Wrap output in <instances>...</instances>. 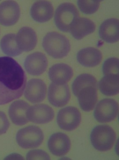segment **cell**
<instances>
[{
  "label": "cell",
  "mask_w": 119,
  "mask_h": 160,
  "mask_svg": "<svg viewBox=\"0 0 119 160\" xmlns=\"http://www.w3.org/2000/svg\"><path fill=\"white\" fill-rule=\"evenodd\" d=\"M26 83V74L19 63L9 57H0V105L21 97Z\"/></svg>",
  "instance_id": "obj_1"
},
{
  "label": "cell",
  "mask_w": 119,
  "mask_h": 160,
  "mask_svg": "<svg viewBox=\"0 0 119 160\" xmlns=\"http://www.w3.org/2000/svg\"><path fill=\"white\" fill-rule=\"evenodd\" d=\"M42 46L47 54L55 59L65 57L71 48L69 39L56 32L47 33L43 40Z\"/></svg>",
  "instance_id": "obj_2"
},
{
  "label": "cell",
  "mask_w": 119,
  "mask_h": 160,
  "mask_svg": "<svg viewBox=\"0 0 119 160\" xmlns=\"http://www.w3.org/2000/svg\"><path fill=\"white\" fill-rule=\"evenodd\" d=\"M92 146L97 150L107 151L112 148L116 140V134L112 128L99 125L92 130L90 135Z\"/></svg>",
  "instance_id": "obj_3"
},
{
  "label": "cell",
  "mask_w": 119,
  "mask_h": 160,
  "mask_svg": "<svg viewBox=\"0 0 119 160\" xmlns=\"http://www.w3.org/2000/svg\"><path fill=\"white\" fill-rule=\"evenodd\" d=\"M79 17L77 8L72 3H65L59 6L55 11L54 21L60 31L69 32L73 23Z\"/></svg>",
  "instance_id": "obj_4"
},
{
  "label": "cell",
  "mask_w": 119,
  "mask_h": 160,
  "mask_svg": "<svg viewBox=\"0 0 119 160\" xmlns=\"http://www.w3.org/2000/svg\"><path fill=\"white\" fill-rule=\"evenodd\" d=\"M44 135L42 130L37 126H28L19 130L16 134L17 143L23 149L37 148L42 144Z\"/></svg>",
  "instance_id": "obj_5"
},
{
  "label": "cell",
  "mask_w": 119,
  "mask_h": 160,
  "mask_svg": "<svg viewBox=\"0 0 119 160\" xmlns=\"http://www.w3.org/2000/svg\"><path fill=\"white\" fill-rule=\"evenodd\" d=\"M118 111V104L115 100L105 98L97 104L94 115L98 122H110L117 118Z\"/></svg>",
  "instance_id": "obj_6"
},
{
  "label": "cell",
  "mask_w": 119,
  "mask_h": 160,
  "mask_svg": "<svg viewBox=\"0 0 119 160\" xmlns=\"http://www.w3.org/2000/svg\"><path fill=\"white\" fill-rule=\"evenodd\" d=\"M81 119V116L79 110L74 107L69 106L60 110L57 118V122L61 129L71 131L79 126Z\"/></svg>",
  "instance_id": "obj_7"
},
{
  "label": "cell",
  "mask_w": 119,
  "mask_h": 160,
  "mask_svg": "<svg viewBox=\"0 0 119 160\" xmlns=\"http://www.w3.org/2000/svg\"><path fill=\"white\" fill-rule=\"evenodd\" d=\"M70 90L67 83H52L48 89V98L50 104L55 107L65 106L70 100Z\"/></svg>",
  "instance_id": "obj_8"
},
{
  "label": "cell",
  "mask_w": 119,
  "mask_h": 160,
  "mask_svg": "<svg viewBox=\"0 0 119 160\" xmlns=\"http://www.w3.org/2000/svg\"><path fill=\"white\" fill-rule=\"evenodd\" d=\"M54 115L53 109L45 104H38L30 107L26 111V117L29 121L39 124L52 121Z\"/></svg>",
  "instance_id": "obj_9"
},
{
  "label": "cell",
  "mask_w": 119,
  "mask_h": 160,
  "mask_svg": "<svg viewBox=\"0 0 119 160\" xmlns=\"http://www.w3.org/2000/svg\"><path fill=\"white\" fill-rule=\"evenodd\" d=\"M20 8L18 3L7 1L0 4V24L4 26L14 25L20 16Z\"/></svg>",
  "instance_id": "obj_10"
},
{
  "label": "cell",
  "mask_w": 119,
  "mask_h": 160,
  "mask_svg": "<svg viewBox=\"0 0 119 160\" xmlns=\"http://www.w3.org/2000/svg\"><path fill=\"white\" fill-rule=\"evenodd\" d=\"M48 66L46 56L40 52H35L27 56L24 61V67L30 75L38 76L43 73Z\"/></svg>",
  "instance_id": "obj_11"
},
{
  "label": "cell",
  "mask_w": 119,
  "mask_h": 160,
  "mask_svg": "<svg viewBox=\"0 0 119 160\" xmlns=\"http://www.w3.org/2000/svg\"><path fill=\"white\" fill-rule=\"evenodd\" d=\"M48 149L55 156H63L66 155L71 148V141L64 133H55L51 136L48 142Z\"/></svg>",
  "instance_id": "obj_12"
},
{
  "label": "cell",
  "mask_w": 119,
  "mask_h": 160,
  "mask_svg": "<svg viewBox=\"0 0 119 160\" xmlns=\"http://www.w3.org/2000/svg\"><path fill=\"white\" fill-rule=\"evenodd\" d=\"M47 86L43 81L39 79H32L27 83L25 97L32 103L42 102L46 97Z\"/></svg>",
  "instance_id": "obj_13"
},
{
  "label": "cell",
  "mask_w": 119,
  "mask_h": 160,
  "mask_svg": "<svg viewBox=\"0 0 119 160\" xmlns=\"http://www.w3.org/2000/svg\"><path fill=\"white\" fill-rule=\"evenodd\" d=\"M54 9L52 3L48 1H37L33 3L30 9V15L35 21L46 22L53 17Z\"/></svg>",
  "instance_id": "obj_14"
},
{
  "label": "cell",
  "mask_w": 119,
  "mask_h": 160,
  "mask_svg": "<svg viewBox=\"0 0 119 160\" xmlns=\"http://www.w3.org/2000/svg\"><path fill=\"white\" fill-rule=\"evenodd\" d=\"M16 39L18 48L22 52L32 50L37 43L35 31L27 27H24L20 29L16 35Z\"/></svg>",
  "instance_id": "obj_15"
},
{
  "label": "cell",
  "mask_w": 119,
  "mask_h": 160,
  "mask_svg": "<svg viewBox=\"0 0 119 160\" xmlns=\"http://www.w3.org/2000/svg\"><path fill=\"white\" fill-rule=\"evenodd\" d=\"M119 20L115 18H108L101 24L99 28V34L100 38L109 43L118 41Z\"/></svg>",
  "instance_id": "obj_16"
},
{
  "label": "cell",
  "mask_w": 119,
  "mask_h": 160,
  "mask_svg": "<svg viewBox=\"0 0 119 160\" xmlns=\"http://www.w3.org/2000/svg\"><path fill=\"white\" fill-rule=\"evenodd\" d=\"M95 24L91 20L78 17L71 25L70 31L72 37L77 40H80L84 37L94 32Z\"/></svg>",
  "instance_id": "obj_17"
},
{
  "label": "cell",
  "mask_w": 119,
  "mask_h": 160,
  "mask_svg": "<svg viewBox=\"0 0 119 160\" xmlns=\"http://www.w3.org/2000/svg\"><path fill=\"white\" fill-rule=\"evenodd\" d=\"M77 61L81 65L86 67H92L98 65L103 58L100 51L93 47L83 48L77 53Z\"/></svg>",
  "instance_id": "obj_18"
},
{
  "label": "cell",
  "mask_w": 119,
  "mask_h": 160,
  "mask_svg": "<svg viewBox=\"0 0 119 160\" xmlns=\"http://www.w3.org/2000/svg\"><path fill=\"white\" fill-rule=\"evenodd\" d=\"M30 105L23 100L16 101L10 105L9 115L12 122L17 126H23L29 122L26 117L27 111Z\"/></svg>",
  "instance_id": "obj_19"
},
{
  "label": "cell",
  "mask_w": 119,
  "mask_h": 160,
  "mask_svg": "<svg viewBox=\"0 0 119 160\" xmlns=\"http://www.w3.org/2000/svg\"><path fill=\"white\" fill-rule=\"evenodd\" d=\"M72 68L66 64H56L51 67L48 71L49 79L53 83H66L72 78Z\"/></svg>",
  "instance_id": "obj_20"
},
{
  "label": "cell",
  "mask_w": 119,
  "mask_h": 160,
  "mask_svg": "<svg viewBox=\"0 0 119 160\" xmlns=\"http://www.w3.org/2000/svg\"><path fill=\"white\" fill-rule=\"evenodd\" d=\"M97 88L88 86L83 88L80 91L77 97L80 106L86 112L93 110L98 100Z\"/></svg>",
  "instance_id": "obj_21"
},
{
  "label": "cell",
  "mask_w": 119,
  "mask_h": 160,
  "mask_svg": "<svg viewBox=\"0 0 119 160\" xmlns=\"http://www.w3.org/2000/svg\"><path fill=\"white\" fill-rule=\"evenodd\" d=\"M100 92L107 96L117 94L119 91V75H105L99 83Z\"/></svg>",
  "instance_id": "obj_22"
},
{
  "label": "cell",
  "mask_w": 119,
  "mask_h": 160,
  "mask_svg": "<svg viewBox=\"0 0 119 160\" xmlns=\"http://www.w3.org/2000/svg\"><path fill=\"white\" fill-rule=\"evenodd\" d=\"M16 35L14 33H9L2 38L0 42V47L4 54L10 56L15 57L22 53L18 48L16 42Z\"/></svg>",
  "instance_id": "obj_23"
},
{
  "label": "cell",
  "mask_w": 119,
  "mask_h": 160,
  "mask_svg": "<svg viewBox=\"0 0 119 160\" xmlns=\"http://www.w3.org/2000/svg\"><path fill=\"white\" fill-rule=\"evenodd\" d=\"M88 86H93L97 88V81L93 75L89 74H83L76 78L73 82V93L77 97L80 91L83 88Z\"/></svg>",
  "instance_id": "obj_24"
},
{
  "label": "cell",
  "mask_w": 119,
  "mask_h": 160,
  "mask_svg": "<svg viewBox=\"0 0 119 160\" xmlns=\"http://www.w3.org/2000/svg\"><path fill=\"white\" fill-rule=\"evenodd\" d=\"M101 1L79 0L77 3L80 11L85 14L91 15L95 12L100 7Z\"/></svg>",
  "instance_id": "obj_25"
},
{
  "label": "cell",
  "mask_w": 119,
  "mask_h": 160,
  "mask_svg": "<svg viewBox=\"0 0 119 160\" xmlns=\"http://www.w3.org/2000/svg\"><path fill=\"white\" fill-rule=\"evenodd\" d=\"M103 72L105 75H119V59L115 58L107 59L103 65Z\"/></svg>",
  "instance_id": "obj_26"
},
{
  "label": "cell",
  "mask_w": 119,
  "mask_h": 160,
  "mask_svg": "<svg viewBox=\"0 0 119 160\" xmlns=\"http://www.w3.org/2000/svg\"><path fill=\"white\" fill-rule=\"evenodd\" d=\"M27 160H50V157L46 152L40 149L30 151L26 155Z\"/></svg>",
  "instance_id": "obj_27"
},
{
  "label": "cell",
  "mask_w": 119,
  "mask_h": 160,
  "mask_svg": "<svg viewBox=\"0 0 119 160\" xmlns=\"http://www.w3.org/2000/svg\"><path fill=\"white\" fill-rule=\"evenodd\" d=\"M10 126V123L5 113L0 111V135L5 134Z\"/></svg>",
  "instance_id": "obj_28"
}]
</instances>
